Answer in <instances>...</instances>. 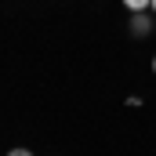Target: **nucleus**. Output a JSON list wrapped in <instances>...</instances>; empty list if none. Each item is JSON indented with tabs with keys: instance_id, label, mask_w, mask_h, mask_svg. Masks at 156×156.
<instances>
[{
	"instance_id": "f257e3e1",
	"label": "nucleus",
	"mask_w": 156,
	"mask_h": 156,
	"mask_svg": "<svg viewBox=\"0 0 156 156\" xmlns=\"http://www.w3.org/2000/svg\"><path fill=\"white\" fill-rule=\"evenodd\" d=\"M131 33H134V37H149V33H153V18H149L145 11H134V15H131Z\"/></svg>"
},
{
	"instance_id": "f03ea898",
	"label": "nucleus",
	"mask_w": 156,
	"mask_h": 156,
	"mask_svg": "<svg viewBox=\"0 0 156 156\" xmlns=\"http://www.w3.org/2000/svg\"><path fill=\"white\" fill-rule=\"evenodd\" d=\"M123 7H131V15H134V11H145L149 0H123Z\"/></svg>"
},
{
	"instance_id": "7ed1b4c3",
	"label": "nucleus",
	"mask_w": 156,
	"mask_h": 156,
	"mask_svg": "<svg viewBox=\"0 0 156 156\" xmlns=\"http://www.w3.org/2000/svg\"><path fill=\"white\" fill-rule=\"evenodd\" d=\"M7 156H33V153H29V149H11Z\"/></svg>"
},
{
	"instance_id": "20e7f679",
	"label": "nucleus",
	"mask_w": 156,
	"mask_h": 156,
	"mask_svg": "<svg viewBox=\"0 0 156 156\" xmlns=\"http://www.w3.org/2000/svg\"><path fill=\"white\" fill-rule=\"evenodd\" d=\"M149 7H153V11H156V0H149Z\"/></svg>"
},
{
	"instance_id": "39448f33",
	"label": "nucleus",
	"mask_w": 156,
	"mask_h": 156,
	"mask_svg": "<svg viewBox=\"0 0 156 156\" xmlns=\"http://www.w3.org/2000/svg\"><path fill=\"white\" fill-rule=\"evenodd\" d=\"M153 69H156V58H153Z\"/></svg>"
}]
</instances>
